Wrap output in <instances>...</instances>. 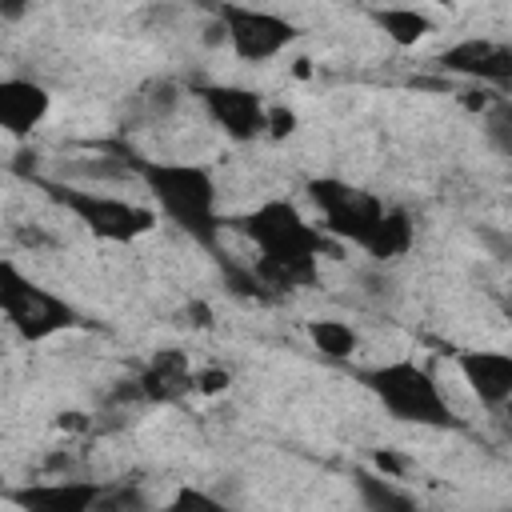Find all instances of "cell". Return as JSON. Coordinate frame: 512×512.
Here are the masks:
<instances>
[{"mask_svg": "<svg viewBox=\"0 0 512 512\" xmlns=\"http://www.w3.org/2000/svg\"><path fill=\"white\" fill-rule=\"evenodd\" d=\"M96 496H100L96 480H40L8 492V500L20 512H92Z\"/></svg>", "mask_w": 512, "mask_h": 512, "instance_id": "obj_10", "label": "cell"}, {"mask_svg": "<svg viewBox=\"0 0 512 512\" xmlns=\"http://www.w3.org/2000/svg\"><path fill=\"white\" fill-rule=\"evenodd\" d=\"M92 512H148V504H144V492L132 484H100Z\"/></svg>", "mask_w": 512, "mask_h": 512, "instance_id": "obj_18", "label": "cell"}, {"mask_svg": "<svg viewBox=\"0 0 512 512\" xmlns=\"http://www.w3.org/2000/svg\"><path fill=\"white\" fill-rule=\"evenodd\" d=\"M0 312L32 344L80 324V316H76V308L68 300H60L40 280L20 272L12 260H0Z\"/></svg>", "mask_w": 512, "mask_h": 512, "instance_id": "obj_4", "label": "cell"}, {"mask_svg": "<svg viewBox=\"0 0 512 512\" xmlns=\"http://www.w3.org/2000/svg\"><path fill=\"white\" fill-rule=\"evenodd\" d=\"M484 124H488V140L496 144V152L508 156V152H512V104H508L504 96H500L496 104H488Z\"/></svg>", "mask_w": 512, "mask_h": 512, "instance_id": "obj_19", "label": "cell"}, {"mask_svg": "<svg viewBox=\"0 0 512 512\" xmlns=\"http://www.w3.org/2000/svg\"><path fill=\"white\" fill-rule=\"evenodd\" d=\"M52 96L44 84L24 80V76H8L0 80V132L8 136H28L32 128H40V120L48 116Z\"/></svg>", "mask_w": 512, "mask_h": 512, "instance_id": "obj_13", "label": "cell"}, {"mask_svg": "<svg viewBox=\"0 0 512 512\" xmlns=\"http://www.w3.org/2000/svg\"><path fill=\"white\" fill-rule=\"evenodd\" d=\"M460 376L468 380V388L480 396V404L500 408L512 396V356L508 352H488V348H460L456 352Z\"/></svg>", "mask_w": 512, "mask_h": 512, "instance_id": "obj_12", "label": "cell"}, {"mask_svg": "<svg viewBox=\"0 0 512 512\" xmlns=\"http://www.w3.org/2000/svg\"><path fill=\"white\" fill-rule=\"evenodd\" d=\"M192 376L196 372H192V364H188V356L180 348H160L140 368V376L132 384H136L140 400H148V404H172V400H180V396L192 392Z\"/></svg>", "mask_w": 512, "mask_h": 512, "instance_id": "obj_11", "label": "cell"}, {"mask_svg": "<svg viewBox=\"0 0 512 512\" xmlns=\"http://www.w3.org/2000/svg\"><path fill=\"white\" fill-rule=\"evenodd\" d=\"M260 252L252 276L264 284L268 296L296 292L316 284V260L324 252V236L300 216L292 200H264L260 208L232 220Z\"/></svg>", "mask_w": 512, "mask_h": 512, "instance_id": "obj_1", "label": "cell"}, {"mask_svg": "<svg viewBox=\"0 0 512 512\" xmlns=\"http://www.w3.org/2000/svg\"><path fill=\"white\" fill-rule=\"evenodd\" d=\"M412 236H416L412 216L404 208H384V216L376 220L372 236L364 240V252L376 256V260H396V256H404L412 248Z\"/></svg>", "mask_w": 512, "mask_h": 512, "instance_id": "obj_14", "label": "cell"}, {"mask_svg": "<svg viewBox=\"0 0 512 512\" xmlns=\"http://www.w3.org/2000/svg\"><path fill=\"white\" fill-rule=\"evenodd\" d=\"M356 480V492H360V504L368 512H420L416 500L392 484V476H380V472H368V468H356L352 472Z\"/></svg>", "mask_w": 512, "mask_h": 512, "instance_id": "obj_15", "label": "cell"}, {"mask_svg": "<svg viewBox=\"0 0 512 512\" xmlns=\"http://www.w3.org/2000/svg\"><path fill=\"white\" fill-rule=\"evenodd\" d=\"M0 16L16 20V16H24V4H0Z\"/></svg>", "mask_w": 512, "mask_h": 512, "instance_id": "obj_24", "label": "cell"}, {"mask_svg": "<svg viewBox=\"0 0 512 512\" xmlns=\"http://www.w3.org/2000/svg\"><path fill=\"white\" fill-rule=\"evenodd\" d=\"M440 68L444 72H456V76H472V80H488V84H500L508 88L512 84V48L500 44V40H460L452 48L440 52Z\"/></svg>", "mask_w": 512, "mask_h": 512, "instance_id": "obj_9", "label": "cell"}, {"mask_svg": "<svg viewBox=\"0 0 512 512\" xmlns=\"http://www.w3.org/2000/svg\"><path fill=\"white\" fill-rule=\"evenodd\" d=\"M196 96L208 108V116L224 128V136H232V140L244 144V140H256L264 132L268 104H264L260 92L240 88V84H200Z\"/></svg>", "mask_w": 512, "mask_h": 512, "instance_id": "obj_8", "label": "cell"}, {"mask_svg": "<svg viewBox=\"0 0 512 512\" xmlns=\"http://www.w3.org/2000/svg\"><path fill=\"white\" fill-rule=\"evenodd\" d=\"M308 196H312V204L320 208L328 232L340 236V240H348V244H360V248H364V240L372 236L376 220L384 216V204H380L372 192L352 188V184H344V180H336V176H316V180H308Z\"/></svg>", "mask_w": 512, "mask_h": 512, "instance_id": "obj_6", "label": "cell"}, {"mask_svg": "<svg viewBox=\"0 0 512 512\" xmlns=\"http://www.w3.org/2000/svg\"><path fill=\"white\" fill-rule=\"evenodd\" d=\"M308 340L328 360H348L356 352V344H360V336L344 320H308Z\"/></svg>", "mask_w": 512, "mask_h": 512, "instance_id": "obj_17", "label": "cell"}, {"mask_svg": "<svg viewBox=\"0 0 512 512\" xmlns=\"http://www.w3.org/2000/svg\"><path fill=\"white\" fill-rule=\"evenodd\" d=\"M220 28H224L232 52L248 64H264V60L280 56L300 36L292 20H284L276 12H260V8H240V4L220 8Z\"/></svg>", "mask_w": 512, "mask_h": 512, "instance_id": "obj_7", "label": "cell"}, {"mask_svg": "<svg viewBox=\"0 0 512 512\" xmlns=\"http://www.w3.org/2000/svg\"><path fill=\"white\" fill-rule=\"evenodd\" d=\"M360 380L396 420L428 424V428H456V416H452L448 400L440 396L428 368H420L412 360H392V364L360 372Z\"/></svg>", "mask_w": 512, "mask_h": 512, "instance_id": "obj_3", "label": "cell"}, {"mask_svg": "<svg viewBox=\"0 0 512 512\" xmlns=\"http://www.w3.org/2000/svg\"><path fill=\"white\" fill-rule=\"evenodd\" d=\"M164 512H232L228 504H220L212 492H204V488H180L168 504H164Z\"/></svg>", "mask_w": 512, "mask_h": 512, "instance_id": "obj_20", "label": "cell"}, {"mask_svg": "<svg viewBox=\"0 0 512 512\" xmlns=\"http://www.w3.org/2000/svg\"><path fill=\"white\" fill-rule=\"evenodd\" d=\"M264 132H272V136H288V132H296V112L284 108V104H268Z\"/></svg>", "mask_w": 512, "mask_h": 512, "instance_id": "obj_21", "label": "cell"}, {"mask_svg": "<svg viewBox=\"0 0 512 512\" xmlns=\"http://www.w3.org/2000/svg\"><path fill=\"white\" fill-rule=\"evenodd\" d=\"M372 20H376V28H384V36H388L392 44H400V48H412V44H420V40L432 32V20H428L424 12H416V8H376Z\"/></svg>", "mask_w": 512, "mask_h": 512, "instance_id": "obj_16", "label": "cell"}, {"mask_svg": "<svg viewBox=\"0 0 512 512\" xmlns=\"http://www.w3.org/2000/svg\"><path fill=\"white\" fill-rule=\"evenodd\" d=\"M136 176L144 180V188L152 192V200L160 204V212L184 228L196 244L216 252V236H220V216H216V180L208 168L200 164H164V160H144V156H124Z\"/></svg>", "mask_w": 512, "mask_h": 512, "instance_id": "obj_2", "label": "cell"}, {"mask_svg": "<svg viewBox=\"0 0 512 512\" xmlns=\"http://www.w3.org/2000/svg\"><path fill=\"white\" fill-rule=\"evenodd\" d=\"M228 380H232L228 368H204V372L192 376V388H200V392H224Z\"/></svg>", "mask_w": 512, "mask_h": 512, "instance_id": "obj_22", "label": "cell"}, {"mask_svg": "<svg viewBox=\"0 0 512 512\" xmlns=\"http://www.w3.org/2000/svg\"><path fill=\"white\" fill-rule=\"evenodd\" d=\"M52 192V200L60 208H68L92 236L112 240V244H132L140 236H148L156 228V212L132 200H116L104 192H88V188H68V184H44Z\"/></svg>", "mask_w": 512, "mask_h": 512, "instance_id": "obj_5", "label": "cell"}, {"mask_svg": "<svg viewBox=\"0 0 512 512\" xmlns=\"http://www.w3.org/2000/svg\"><path fill=\"white\" fill-rule=\"evenodd\" d=\"M188 316H192L196 328H208V324H212V312H208V304H200V300L188 304Z\"/></svg>", "mask_w": 512, "mask_h": 512, "instance_id": "obj_23", "label": "cell"}]
</instances>
